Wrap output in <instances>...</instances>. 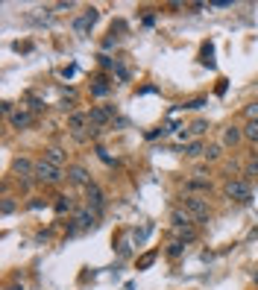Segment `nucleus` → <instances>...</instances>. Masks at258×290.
Wrapping results in <instances>:
<instances>
[{"label":"nucleus","mask_w":258,"mask_h":290,"mask_svg":"<svg viewBox=\"0 0 258 290\" xmlns=\"http://www.w3.org/2000/svg\"><path fill=\"white\" fill-rule=\"evenodd\" d=\"M65 179V170L62 167H56V164L50 162H35V182H41V185H59Z\"/></svg>","instance_id":"nucleus-1"},{"label":"nucleus","mask_w":258,"mask_h":290,"mask_svg":"<svg viewBox=\"0 0 258 290\" xmlns=\"http://www.w3.org/2000/svg\"><path fill=\"white\" fill-rule=\"evenodd\" d=\"M223 191H226V197L235 199V202H249V199H252V188H249V182L241 179V176H238V179H229Z\"/></svg>","instance_id":"nucleus-2"},{"label":"nucleus","mask_w":258,"mask_h":290,"mask_svg":"<svg viewBox=\"0 0 258 290\" xmlns=\"http://www.w3.org/2000/svg\"><path fill=\"white\" fill-rule=\"evenodd\" d=\"M182 208L194 217V220H209L211 217V205L205 197H185L182 199Z\"/></svg>","instance_id":"nucleus-3"},{"label":"nucleus","mask_w":258,"mask_h":290,"mask_svg":"<svg viewBox=\"0 0 258 290\" xmlns=\"http://www.w3.org/2000/svg\"><path fill=\"white\" fill-rule=\"evenodd\" d=\"M94 220H97V214L91 208H80L73 214V220H70V229H68V238H76L80 232H88L94 229Z\"/></svg>","instance_id":"nucleus-4"},{"label":"nucleus","mask_w":258,"mask_h":290,"mask_svg":"<svg viewBox=\"0 0 258 290\" xmlns=\"http://www.w3.org/2000/svg\"><path fill=\"white\" fill-rule=\"evenodd\" d=\"M112 117H115V106H94L91 112H88V126L103 129L112 123Z\"/></svg>","instance_id":"nucleus-5"},{"label":"nucleus","mask_w":258,"mask_h":290,"mask_svg":"<svg viewBox=\"0 0 258 290\" xmlns=\"http://www.w3.org/2000/svg\"><path fill=\"white\" fill-rule=\"evenodd\" d=\"M85 208H91L97 217L106 211V197H103V191H100V185H88L85 188Z\"/></svg>","instance_id":"nucleus-6"},{"label":"nucleus","mask_w":258,"mask_h":290,"mask_svg":"<svg viewBox=\"0 0 258 290\" xmlns=\"http://www.w3.org/2000/svg\"><path fill=\"white\" fill-rule=\"evenodd\" d=\"M12 173L18 176V182H30V179H35V164L30 162V159H23V155H18L15 162H12Z\"/></svg>","instance_id":"nucleus-7"},{"label":"nucleus","mask_w":258,"mask_h":290,"mask_svg":"<svg viewBox=\"0 0 258 290\" xmlns=\"http://www.w3.org/2000/svg\"><path fill=\"white\" fill-rule=\"evenodd\" d=\"M70 185H80V188H88L91 185V173L82 167V164H68V173H65Z\"/></svg>","instance_id":"nucleus-8"},{"label":"nucleus","mask_w":258,"mask_h":290,"mask_svg":"<svg viewBox=\"0 0 258 290\" xmlns=\"http://www.w3.org/2000/svg\"><path fill=\"white\" fill-rule=\"evenodd\" d=\"M9 123H12V129H18V132H21V129H30L35 123V115H33V112H27V109H15L12 117H9Z\"/></svg>","instance_id":"nucleus-9"},{"label":"nucleus","mask_w":258,"mask_h":290,"mask_svg":"<svg viewBox=\"0 0 258 290\" xmlns=\"http://www.w3.org/2000/svg\"><path fill=\"white\" fill-rule=\"evenodd\" d=\"M97 18H100V12L91 6V9L82 15V18H76V21H73V30H76L80 35H88V30H91L94 23H97Z\"/></svg>","instance_id":"nucleus-10"},{"label":"nucleus","mask_w":258,"mask_h":290,"mask_svg":"<svg viewBox=\"0 0 258 290\" xmlns=\"http://www.w3.org/2000/svg\"><path fill=\"white\" fill-rule=\"evenodd\" d=\"M194 223L197 220H194L185 208H173L170 211V226H173V229H188V226H194Z\"/></svg>","instance_id":"nucleus-11"},{"label":"nucleus","mask_w":258,"mask_h":290,"mask_svg":"<svg viewBox=\"0 0 258 290\" xmlns=\"http://www.w3.org/2000/svg\"><path fill=\"white\" fill-rule=\"evenodd\" d=\"M85 123H88V112L82 115V112H73V115L68 117V129L76 135V138H82V129H85Z\"/></svg>","instance_id":"nucleus-12"},{"label":"nucleus","mask_w":258,"mask_h":290,"mask_svg":"<svg viewBox=\"0 0 258 290\" xmlns=\"http://www.w3.org/2000/svg\"><path fill=\"white\" fill-rule=\"evenodd\" d=\"M241 138H244V129H238V126H226L223 129V144H226V147L241 144Z\"/></svg>","instance_id":"nucleus-13"},{"label":"nucleus","mask_w":258,"mask_h":290,"mask_svg":"<svg viewBox=\"0 0 258 290\" xmlns=\"http://www.w3.org/2000/svg\"><path fill=\"white\" fill-rule=\"evenodd\" d=\"M109 94H112V82L106 80V76L91 82V97H109Z\"/></svg>","instance_id":"nucleus-14"},{"label":"nucleus","mask_w":258,"mask_h":290,"mask_svg":"<svg viewBox=\"0 0 258 290\" xmlns=\"http://www.w3.org/2000/svg\"><path fill=\"white\" fill-rule=\"evenodd\" d=\"M44 162L62 167V164H65V152L59 150V147H47V150H44Z\"/></svg>","instance_id":"nucleus-15"},{"label":"nucleus","mask_w":258,"mask_h":290,"mask_svg":"<svg viewBox=\"0 0 258 290\" xmlns=\"http://www.w3.org/2000/svg\"><path fill=\"white\" fill-rule=\"evenodd\" d=\"M173 234H176V241H182V244H194L199 232L194 226H188V229H173Z\"/></svg>","instance_id":"nucleus-16"},{"label":"nucleus","mask_w":258,"mask_h":290,"mask_svg":"<svg viewBox=\"0 0 258 290\" xmlns=\"http://www.w3.org/2000/svg\"><path fill=\"white\" fill-rule=\"evenodd\" d=\"M185 155H188V159H199V155H205V144H202V141H188Z\"/></svg>","instance_id":"nucleus-17"},{"label":"nucleus","mask_w":258,"mask_h":290,"mask_svg":"<svg viewBox=\"0 0 258 290\" xmlns=\"http://www.w3.org/2000/svg\"><path fill=\"white\" fill-rule=\"evenodd\" d=\"M244 138H246V141H252V144H258V120H246Z\"/></svg>","instance_id":"nucleus-18"},{"label":"nucleus","mask_w":258,"mask_h":290,"mask_svg":"<svg viewBox=\"0 0 258 290\" xmlns=\"http://www.w3.org/2000/svg\"><path fill=\"white\" fill-rule=\"evenodd\" d=\"M182 252H185V244H182V241H170L167 249H164V255H167V258H179Z\"/></svg>","instance_id":"nucleus-19"},{"label":"nucleus","mask_w":258,"mask_h":290,"mask_svg":"<svg viewBox=\"0 0 258 290\" xmlns=\"http://www.w3.org/2000/svg\"><path fill=\"white\" fill-rule=\"evenodd\" d=\"M53 208H56V214H65V211H70V208H73V202H70V197H56Z\"/></svg>","instance_id":"nucleus-20"},{"label":"nucleus","mask_w":258,"mask_h":290,"mask_svg":"<svg viewBox=\"0 0 258 290\" xmlns=\"http://www.w3.org/2000/svg\"><path fill=\"white\" fill-rule=\"evenodd\" d=\"M185 188L188 191H211V182H205V179H191Z\"/></svg>","instance_id":"nucleus-21"},{"label":"nucleus","mask_w":258,"mask_h":290,"mask_svg":"<svg viewBox=\"0 0 258 290\" xmlns=\"http://www.w3.org/2000/svg\"><path fill=\"white\" fill-rule=\"evenodd\" d=\"M156 258H159V252H156V249H152V252H147V255H141V258H138V270L152 267V261H156Z\"/></svg>","instance_id":"nucleus-22"},{"label":"nucleus","mask_w":258,"mask_h":290,"mask_svg":"<svg viewBox=\"0 0 258 290\" xmlns=\"http://www.w3.org/2000/svg\"><path fill=\"white\" fill-rule=\"evenodd\" d=\"M211 56H214V47L205 44V47H202V59H199V62H202V65H209V68H214V59H211Z\"/></svg>","instance_id":"nucleus-23"},{"label":"nucleus","mask_w":258,"mask_h":290,"mask_svg":"<svg viewBox=\"0 0 258 290\" xmlns=\"http://www.w3.org/2000/svg\"><path fill=\"white\" fill-rule=\"evenodd\" d=\"M205 159H209V162H217V159H220V144H209V147H205Z\"/></svg>","instance_id":"nucleus-24"},{"label":"nucleus","mask_w":258,"mask_h":290,"mask_svg":"<svg viewBox=\"0 0 258 290\" xmlns=\"http://www.w3.org/2000/svg\"><path fill=\"white\" fill-rule=\"evenodd\" d=\"M244 179L249 182V179H258V162H249L244 167Z\"/></svg>","instance_id":"nucleus-25"},{"label":"nucleus","mask_w":258,"mask_h":290,"mask_svg":"<svg viewBox=\"0 0 258 290\" xmlns=\"http://www.w3.org/2000/svg\"><path fill=\"white\" fill-rule=\"evenodd\" d=\"M244 115H246V120H258V103H249L244 109Z\"/></svg>","instance_id":"nucleus-26"},{"label":"nucleus","mask_w":258,"mask_h":290,"mask_svg":"<svg viewBox=\"0 0 258 290\" xmlns=\"http://www.w3.org/2000/svg\"><path fill=\"white\" fill-rule=\"evenodd\" d=\"M27 100L33 103V112H35V115H38V112H44V103H41V100H38L35 94H27Z\"/></svg>","instance_id":"nucleus-27"},{"label":"nucleus","mask_w":258,"mask_h":290,"mask_svg":"<svg viewBox=\"0 0 258 290\" xmlns=\"http://www.w3.org/2000/svg\"><path fill=\"white\" fill-rule=\"evenodd\" d=\"M47 202L41 197H30V202H27V208H33V211H38V208H44Z\"/></svg>","instance_id":"nucleus-28"},{"label":"nucleus","mask_w":258,"mask_h":290,"mask_svg":"<svg viewBox=\"0 0 258 290\" xmlns=\"http://www.w3.org/2000/svg\"><path fill=\"white\" fill-rule=\"evenodd\" d=\"M0 211H3V217H9L12 211H15V199L6 197V199H3V208H0Z\"/></svg>","instance_id":"nucleus-29"},{"label":"nucleus","mask_w":258,"mask_h":290,"mask_svg":"<svg viewBox=\"0 0 258 290\" xmlns=\"http://www.w3.org/2000/svg\"><path fill=\"white\" fill-rule=\"evenodd\" d=\"M115 73H117V80H120V82H129V70L123 68L120 62H117V65H115Z\"/></svg>","instance_id":"nucleus-30"},{"label":"nucleus","mask_w":258,"mask_h":290,"mask_svg":"<svg viewBox=\"0 0 258 290\" xmlns=\"http://www.w3.org/2000/svg\"><path fill=\"white\" fill-rule=\"evenodd\" d=\"M205 129H209V123H205V120H197V123L191 126V132H194V135H202Z\"/></svg>","instance_id":"nucleus-31"},{"label":"nucleus","mask_w":258,"mask_h":290,"mask_svg":"<svg viewBox=\"0 0 258 290\" xmlns=\"http://www.w3.org/2000/svg\"><path fill=\"white\" fill-rule=\"evenodd\" d=\"M73 6H76V3H70V0H68V3H56L53 9H56V12H70Z\"/></svg>","instance_id":"nucleus-32"},{"label":"nucleus","mask_w":258,"mask_h":290,"mask_svg":"<svg viewBox=\"0 0 258 290\" xmlns=\"http://www.w3.org/2000/svg\"><path fill=\"white\" fill-rule=\"evenodd\" d=\"M205 106V100L202 97H197V100H191V103H185V109H202Z\"/></svg>","instance_id":"nucleus-33"},{"label":"nucleus","mask_w":258,"mask_h":290,"mask_svg":"<svg viewBox=\"0 0 258 290\" xmlns=\"http://www.w3.org/2000/svg\"><path fill=\"white\" fill-rule=\"evenodd\" d=\"M6 290H27V287H23V284H9Z\"/></svg>","instance_id":"nucleus-34"}]
</instances>
